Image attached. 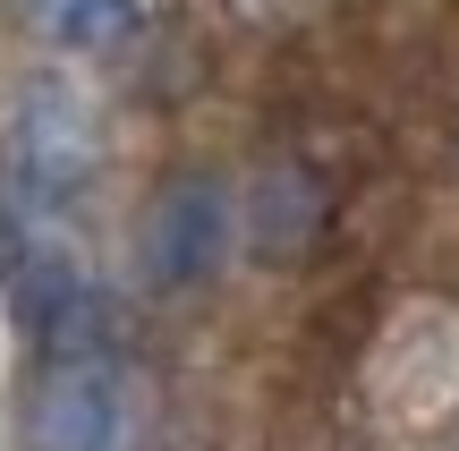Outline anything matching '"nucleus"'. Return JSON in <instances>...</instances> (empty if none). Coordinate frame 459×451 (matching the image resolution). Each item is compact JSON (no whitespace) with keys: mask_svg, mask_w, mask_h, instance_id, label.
Instances as JSON below:
<instances>
[{"mask_svg":"<svg viewBox=\"0 0 459 451\" xmlns=\"http://www.w3.org/2000/svg\"><path fill=\"white\" fill-rule=\"evenodd\" d=\"M102 170V119L77 85L43 77L9 102V128H0V187H9V213L26 221H60L77 213V196Z\"/></svg>","mask_w":459,"mask_h":451,"instance_id":"obj_1","label":"nucleus"},{"mask_svg":"<svg viewBox=\"0 0 459 451\" xmlns=\"http://www.w3.org/2000/svg\"><path fill=\"white\" fill-rule=\"evenodd\" d=\"M128 384L111 350H51L26 401V451H128Z\"/></svg>","mask_w":459,"mask_h":451,"instance_id":"obj_2","label":"nucleus"},{"mask_svg":"<svg viewBox=\"0 0 459 451\" xmlns=\"http://www.w3.org/2000/svg\"><path fill=\"white\" fill-rule=\"evenodd\" d=\"M136 256H145V282L153 290H196L204 273H221V256H230V187L221 179L162 187L153 213H145Z\"/></svg>","mask_w":459,"mask_h":451,"instance_id":"obj_3","label":"nucleus"},{"mask_svg":"<svg viewBox=\"0 0 459 451\" xmlns=\"http://www.w3.org/2000/svg\"><path fill=\"white\" fill-rule=\"evenodd\" d=\"M153 17V0H26V26L60 51H111Z\"/></svg>","mask_w":459,"mask_h":451,"instance_id":"obj_4","label":"nucleus"},{"mask_svg":"<svg viewBox=\"0 0 459 451\" xmlns=\"http://www.w3.org/2000/svg\"><path fill=\"white\" fill-rule=\"evenodd\" d=\"M315 239V179L307 170H264V187H255V247L264 256H298Z\"/></svg>","mask_w":459,"mask_h":451,"instance_id":"obj_5","label":"nucleus"}]
</instances>
